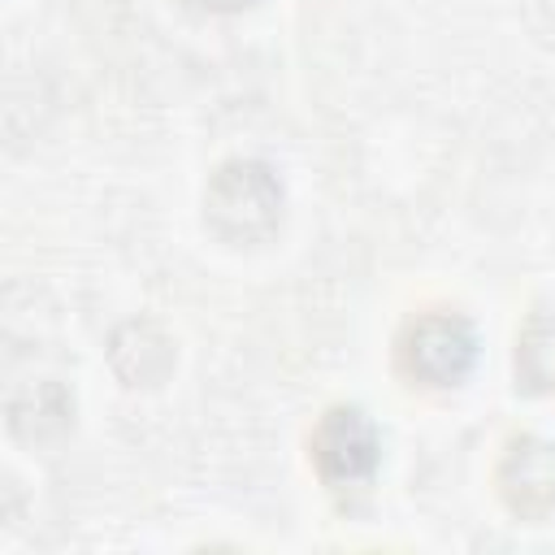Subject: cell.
<instances>
[{
  "label": "cell",
  "instance_id": "cell-1",
  "mask_svg": "<svg viewBox=\"0 0 555 555\" xmlns=\"http://www.w3.org/2000/svg\"><path fill=\"white\" fill-rule=\"evenodd\" d=\"M282 178L273 165L234 156L221 160L204 186V225L221 243H264L282 221Z\"/></svg>",
  "mask_w": 555,
  "mask_h": 555
},
{
  "label": "cell",
  "instance_id": "cell-2",
  "mask_svg": "<svg viewBox=\"0 0 555 555\" xmlns=\"http://www.w3.org/2000/svg\"><path fill=\"white\" fill-rule=\"evenodd\" d=\"M395 364L416 386H460L477 364V330L460 312L412 317L395 338Z\"/></svg>",
  "mask_w": 555,
  "mask_h": 555
},
{
  "label": "cell",
  "instance_id": "cell-3",
  "mask_svg": "<svg viewBox=\"0 0 555 555\" xmlns=\"http://www.w3.org/2000/svg\"><path fill=\"white\" fill-rule=\"evenodd\" d=\"M308 460L325 486H360L382 460V434L364 408L334 403L317 416L308 434Z\"/></svg>",
  "mask_w": 555,
  "mask_h": 555
},
{
  "label": "cell",
  "instance_id": "cell-4",
  "mask_svg": "<svg viewBox=\"0 0 555 555\" xmlns=\"http://www.w3.org/2000/svg\"><path fill=\"white\" fill-rule=\"evenodd\" d=\"M494 486L516 516L542 520L555 507V438H542V434L512 438L499 455Z\"/></svg>",
  "mask_w": 555,
  "mask_h": 555
},
{
  "label": "cell",
  "instance_id": "cell-5",
  "mask_svg": "<svg viewBox=\"0 0 555 555\" xmlns=\"http://www.w3.org/2000/svg\"><path fill=\"white\" fill-rule=\"evenodd\" d=\"M516 386L555 395V312H529L516 334Z\"/></svg>",
  "mask_w": 555,
  "mask_h": 555
},
{
  "label": "cell",
  "instance_id": "cell-6",
  "mask_svg": "<svg viewBox=\"0 0 555 555\" xmlns=\"http://www.w3.org/2000/svg\"><path fill=\"white\" fill-rule=\"evenodd\" d=\"M191 9H208V13H234V9H247L251 0H182Z\"/></svg>",
  "mask_w": 555,
  "mask_h": 555
}]
</instances>
